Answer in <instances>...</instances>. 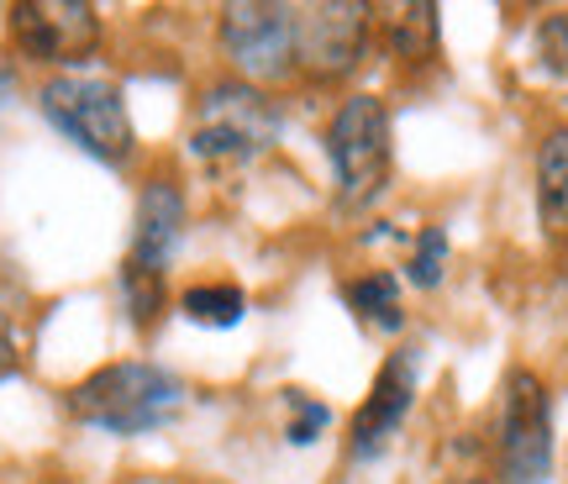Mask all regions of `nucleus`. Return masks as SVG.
I'll return each mask as SVG.
<instances>
[{"label":"nucleus","mask_w":568,"mask_h":484,"mask_svg":"<svg viewBox=\"0 0 568 484\" xmlns=\"http://www.w3.org/2000/svg\"><path fill=\"white\" fill-rule=\"evenodd\" d=\"M184 401H190V390L180 374H169L159 363L122 359L95 369L90 380L69 390V416L80 426L105 432V437H148V432L180 422Z\"/></svg>","instance_id":"obj_1"},{"label":"nucleus","mask_w":568,"mask_h":484,"mask_svg":"<svg viewBox=\"0 0 568 484\" xmlns=\"http://www.w3.org/2000/svg\"><path fill=\"white\" fill-rule=\"evenodd\" d=\"M280 142V105L253 84H211L190 117V153L211 169H243Z\"/></svg>","instance_id":"obj_2"},{"label":"nucleus","mask_w":568,"mask_h":484,"mask_svg":"<svg viewBox=\"0 0 568 484\" xmlns=\"http://www.w3.org/2000/svg\"><path fill=\"white\" fill-rule=\"evenodd\" d=\"M326 159H332L343 211H364L385 195L395 148H389V111L379 95H347L337 105V117L326 127Z\"/></svg>","instance_id":"obj_3"},{"label":"nucleus","mask_w":568,"mask_h":484,"mask_svg":"<svg viewBox=\"0 0 568 484\" xmlns=\"http://www.w3.org/2000/svg\"><path fill=\"white\" fill-rule=\"evenodd\" d=\"M42 117L59 127L80 153L101 163L132 159V117H126L122 90L111 80H90V74H59L42 84Z\"/></svg>","instance_id":"obj_4"},{"label":"nucleus","mask_w":568,"mask_h":484,"mask_svg":"<svg viewBox=\"0 0 568 484\" xmlns=\"http://www.w3.org/2000/svg\"><path fill=\"white\" fill-rule=\"evenodd\" d=\"M552 474V395L531 369H510L500 390V480L548 484Z\"/></svg>","instance_id":"obj_5"},{"label":"nucleus","mask_w":568,"mask_h":484,"mask_svg":"<svg viewBox=\"0 0 568 484\" xmlns=\"http://www.w3.org/2000/svg\"><path fill=\"white\" fill-rule=\"evenodd\" d=\"M222 53L226 63L243 74L247 84H274L284 80L295 63V6H274V0H237L222 6Z\"/></svg>","instance_id":"obj_6"},{"label":"nucleus","mask_w":568,"mask_h":484,"mask_svg":"<svg viewBox=\"0 0 568 484\" xmlns=\"http://www.w3.org/2000/svg\"><path fill=\"white\" fill-rule=\"evenodd\" d=\"M368 32H374V6L364 0L295 6V63L311 80H347L364 63Z\"/></svg>","instance_id":"obj_7"},{"label":"nucleus","mask_w":568,"mask_h":484,"mask_svg":"<svg viewBox=\"0 0 568 484\" xmlns=\"http://www.w3.org/2000/svg\"><path fill=\"white\" fill-rule=\"evenodd\" d=\"M11 42L21 59L74 69V63L95 59L101 17L90 0H21L11 6Z\"/></svg>","instance_id":"obj_8"},{"label":"nucleus","mask_w":568,"mask_h":484,"mask_svg":"<svg viewBox=\"0 0 568 484\" xmlns=\"http://www.w3.org/2000/svg\"><path fill=\"white\" fill-rule=\"evenodd\" d=\"M410 401H416V347H395L368 390V401L353 416V458H379L410 416Z\"/></svg>","instance_id":"obj_9"},{"label":"nucleus","mask_w":568,"mask_h":484,"mask_svg":"<svg viewBox=\"0 0 568 484\" xmlns=\"http://www.w3.org/2000/svg\"><path fill=\"white\" fill-rule=\"evenodd\" d=\"M184 238V190L174 180H148L138 195V216H132V248H126L122 274H148L163 280V269L174 259Z\"/></svg>","instance_id":"obj_10"},{"label":"nucleus","mask_w":568,"mask_h":484,"mask_svg":"<svg viewBox=\"0 0 568 484\" xmlns=\"http://www.w3.org/2000/svg\"><path fill=\"white\" fill-rule=\"evenodd\" d=\"M385 27V48L400 63H432L437 59V38H443V21L432 0H410V6H385L374 11Z\"/></svg>","instance_id":"obj_11"},{"label":"nucleus","mask_w":568,"mask_h":484,"mask_svg":"<svg viewBox=\"0 0 568 484\" xmlns=\"http://www.w3.org/2000/svg\"><path fill=\"white\" fill-rule=\"evenodd\" d=\"M537 216L548 238L568 242V127H552L537 148Z\"/></svg>","instance_id":"obj_12"},{"label":"nucleus","mask_w":568,"mask_h":484,"mask_svg":"<svg viewBox=\"0 0 568 484\" xmlns=\"http://www.w3.org/2000/svg\"><path fill=\"white\" fill-rule=\"evenodd\" d=\"M343 301L353 305V316L364 326H379V332H400V284H395V274H385V269H374V274H364V280H353L343 290Z\"/></svg>","instance_id":"obj_13"},{"label":"nucleus","mask_w":568,"mask_h":484,"mask_svg":"<svg viewBox=\"0 0 568 484\" xmlns=\"http://www.w3.org/2000/svg\"><path fill=\"white\" fill-rule=\"evenodd\" d=\"M180 311H184V322L226 332V326H237L247 316V295L237 284H201V290H184Z\"/></svg>","instance_id":"obj_14"},{"label":"nucleus","mask_w":568,"mask_h":484,"mask_svg":"<svg viewBox=\"0 0 568 484\" xmlns=\"http://www.w3.org/2000/svg\"><path fill=\"white\" fill-rule=\"evenodd\" d=\"M537 63H542V74H552L568 90V11H552L537 27Z\"/></svg>","instance_id":"obj_15"},{"label":"nucleus","mask_w":568,"mask_h":484,"mask_svg":"<svg viewBox=\"0 0 568 484\" xmlns=\"http://www.w3.org/2000/svg\"><path fill=\"white\" fill-rule=\"evenodd\" d=\"M443 263H447V232L443 226H426L422 238H416V253H410V284L432 290V284L443 280Z\"/></svg>","instance_id":"obj_16"},{"label":"nucleus","mask_w":568,"mask_h":484,"mask_svg":"<svg viewBox=\"0 0 568 484\" xmlns=\"http://www.w3.org/2000/svg\"><path fill=\"white\" fill-rule=\"evenodd\" d=\"M284 405L295 411V422H290V447H311L316 443V432H322L326 422H332V411H326L322 401H311V395H301V390H284Z\"/></svg>","instance_id":"obj_17"},{"label":"nucleus","mask_w":568,"mask_h":484,"mask_svg":"<svg viewBox=\"0 0 568 484\" xmlns=\"http://www.w3.org/2000/svg\"><path fill=\"white\" fill-rule=\"evenodd\" d=\"M17 369V343H11V322L0 316V380Z\"/></svg>","instance_id":"obj_18"},{"label":"nucleus","mask_w":568,"mask_h":484,"mask_svg":"<svg viewBox=\"0 0 568 484\" xmlns=\"http://www.w3.org/2000/svg\"><path fill=\"white\" fill-rule=\"evenodd\" d=\"M564 284H568V253H564Z\"/></svg>","instance_id":"obj_19"}]
</instances>
